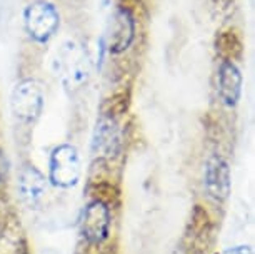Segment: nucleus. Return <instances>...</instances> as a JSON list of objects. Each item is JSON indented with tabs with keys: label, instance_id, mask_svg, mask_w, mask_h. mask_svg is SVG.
<instances>
[{
	"label": "nucleus",
	"instance_id": "f257e3e1",
	"mask_svg": "<svg viewBox=\"0 0 255 254\" xmlns=\"http://www.w3.org/2000/svg\"><path fill=\"white\" fill-rule=\"evenodd\" d=\"M82 174L80 154L72 144H60L50 154L49 181L57 188L70 189L79 184Z\"/></svg>",
	"mask_w": 255,
	"mask_h": 254
},
{
	"label": "nucleus",
	"instance_id": "f03ea898",
	"mask_svg": "<svg viewBox=\"0 0 255 254\" xmlns=\"http://www.w3.org/2000/svg\"><path fill=\"white\" fill-rule=\"evenodd\" d=\"M23 23H25V30L30 39L38 44H45L59 28L60 17L54 3L47 0H35L28 3L23 12Z\"/></svg>",
	"mask_w": 255,
	"mask_h": 254
},
{
	"label": "nucleus",
	"instance_id": "7ed1b4c3",
	"mask_svg": "<svg viewBox=\"0 0 255 254\" xmlns=\"http://www.w3.org/2000/svg\"><path fill=\"white\" fill-rule=\"evenodd\" d=\"M12 112L17 121L32 124L44 109V92L35 80L27 79L15 85L10 99Z\"/></svg>",
	"mask_w": 255,
	"mask_h": 254
},
{
	"label": "nucleus",
	"instance_id": "20e7f679",
	"mask_svg": "<svg viewBox=\"0 0 255 254\" xmlns=\"http://www.w3.org/2000/svg\"><path fill=\"white\" fill-rule=\"evenodd\" d=\"M110 224H112V214H110L109 204L104 199H94L85 206L84 216H82L80 233L82 238L89 244L99 246L110 234Z\"/></svg>",
	"mask_w": 255,
	"mask_h": 254
},
{
	"label": "nucleus",
	"instance_id": "39448f33",
	"mask_svg": "<svg viewBox=\"0 0 255 254\" xmlns=\"http://www.w3.org/2000/svg\"><path fill=\"white\" fill-rule=\"evenodd\" d=\"M204 186L212 199L225 201L230 194V169L220 154H212L205 162Z\"/></svg>",
	"mask_w": 255,
	"mask_h": 254
},
{
	"label": "nucleus",
	"instance_id": "423d86ee",
	"mask_svg": "<svg viewBox=\"0 0 255 254\" xmlns=\"http://www.w3.org/2000/svg\"><path fill=\"white\" fill-rule=\"evenodd\" d=\"M114 25L112 33H110V42H109V50L110 54H122L132 45V42L135 40V28L137 20L132 10L125 5H119V8L114 13Z\"/></svg>",
	"mask_w": 255,
	"mask_h": 254
},
{
	"label": "nucleus",
	"instance_id": "0eeeda50",
	"mask_svg": "<svg viewBox=\"0 0 255 254\" xmlns=\"http://www.w3.org/2000/svg\"><path fill=\"white\" fill-rule=\"evenodd\" d=\"M219 95L224 105L235 107L242 94V72L232 59H224L217 75Z\"/></svg>",
	"mask_w": 255,
	"mask_h": 254
},
{
	"label": "nucleus",
	"instance_id": "6e6552de",
	"mask_svg": "<svg viewBox=\"0 0 255 254\" xmlns=\"http://www.w3.org/2000/svg\"><path fill=\"white\" fill-rule=\"evenodd\" d=\"M120 146V134L114 117L102 116L97 122L92 139V152L97 157H112Z\"/></svg>",
	"mask_w": 255,
	"mask_h": 254
},
{
	"label": "nucleus",
	"instance_id": "1a4fd4ad",
	"mask_svg": "<svg viewBox=\"0 0 255 254\" xmlns=\"http://www.w3.org/2000/svg\"><path fill=\"white\" fill-rule=\"evenodd\" d=\"M47 193V179L37 167H23L18 176V194L27 206H37Z\"/></svg>",
	"mask_w": 255,
	"mask_h": 254
},
{
	"label": "nucleus",
	"instance_id": "9d476101",
	"mask_svg": "<svg viewBox=\"0 0 255 254\" xmlns=\"http://www.w3.org/2000/svg\"><path fill=\"white\" fill-rule=\"evenodd\" d=\"M7 177V159L3 156V152L0 151V183Z\"/></svg>",
	"mask_w": 255,
	"mask_h": 254
},
{
	"label": "nucleus",
	"instance_id": "9b49d317",
	"mask_svg": "<svg viewBox=\"0 0 255 254\" xmlns=\"http://www.w3.org/2000/svg\"><path fill=\"white\" fill-rule=\"evenodd\" d=\"M225 254H254V253L249 246H235L232 249H227Z\"/></svg>",
	"mask_w": 255,
	"mask_h": 254
}]
</instances>
